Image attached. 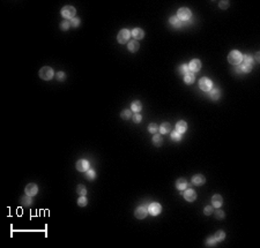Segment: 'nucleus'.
Instances as JSON below:
<instances>
[{"mask_svg": "<svg viewBox=\"0 0 260 248\" xmlns=\"http://www.w3.org/2000/svg\"><path fill=\"white\" fill-rule=\"evenodd\" d=\"M252 63L253 59L250 56H243V60L240 62V66L238 67L240 73H249L252 70Z\"/></svg>", "mask_w": 260, "mask_h": 248, "instance_id": "1", "label": "nucleus"}, {"mask_svg": "<svg viewBox=\"0 0 260 248\" xmlns=\"http://www.w3.org/2000/svg\"><path fill=\"white\" fill-rule=\"evenodd\" d=\"M242 60H243V56L237 50H232L228 56V61L231 65H239L242 62Z\"/></svg>", "mask_w": 260, "mask_h": 248, "instance_id": "2", "label": "nucleus"}, {"mask_svg": "<svg viewBox=\"0 0 260 248\" xmlns=\"http://www.w3.org/2000/svg\"><path fill=\"white\" fill-rule=\"evenodd\" d=\"M39 77L44 81H49L53 77V70L51 67L49 66H45V67H42L41 70H39Z\"/></svg>", "mask_w": 260, "mask_h": 248, "instance_id": "3", "label": "nucleus"}, {"mask_svg": "<svg viewBox=\"0 0 260 248\" xmlns=\"http://www.w3.org/2000/svg\"><path fill=\"white\" fill-rule=\"evenodd\" d=\"M177 16H178L179 20L187 21V20L191 19L192 13H191V10H190L189 8H186V7H182V8H179V10H178V13H177Z\"/></svg>", "mask_w": 260, "mask_h": 248, "instance_id": "4", "label": "nucleus"}, {"mask_svg": "<svg viewBox=\"0 0 260 248\" xmlns=\"http://www.w3.org/2000/svg\"><path fill=\"white\" fill-rule=\"evenodd\" d=\"M75 13H76V10H75V8L73 6H65L62 9V15H63V17L66 19V20L67 19H73L74 15H75Z\"/></svg>", "mask_w": 260, "mask_h": 248, "instance_id": "5", "label": "nucleus"}, {"mask_svg": "<svg viewBox=\"0 0 260 248\" xmlns=\"http://www.w3.org/2000/svg\"><path fill=\"white\" fill-rule=\"evenodd\" d=\"M212 87H213V83H212V81L208 77L200 79V81H199V88L202 91H209L212 89Z\"/></svg>", "mask_w": 260, "mask_h": 248, "instance_id": "6", "label": "nucleus"}, {"mask_svg": "<svg viewBox=\"0 0 260 248\" xmlns=\"http://www.w3.org/2000/svg\"><path fill=\"white\" fill-rule=\"evenodd\" d=\"M130 36H131V32L127 30V29H122V30L119 31L118 36H117L118 43H120V44H125L126 42H129Z\"/></svg>", "mask_w": 260, "mask_h": 248, "instance_id": "7", "label": "nucleus"}, {"mask_svg": "<svg viewBox=\"0 0 260 248\" xmlns=\"http://www.w3.org/2000/svg\"><path fill=\"white\" fill-rule=\"evenodd\" d=\"M148 211H149V214H150L152 216H157V215L162 211V207H161L160 203H157V202H153V203L148 207Z\"/></svg>", "mask_w": 260, "mask_h": 248, "instance_id": "8", "label": "nucleus"}, {"mask_svg": "<svg viewBox=\"0 0 260 248\" xmlns=\"http://www.w3.org/2000/svg\"><path fill=\"white\" fill-rule=\"evenodd\" d=\"M76 170L80 172H85L87 170H89V162L87 159H80L76 162Z\"/></svg>", "mask_w": 260, "mask_h": 248, "instance_id": "9", "label": "nucleus"}, {"mask_svg": "<svg viewBox=\"0 0 260 248\" xmlns=\"http://www.w3.org/2000/svg\"><path fill=\"white\" fill-rule=\"evenodd\" d=\"M24 192H26V195L33 197V196H35V195L37 194V192H38V187H37L36 184H28V185L26 186V188H24Z\"/></svg>", "mask_w": 260, "mask_h": 248, "instance_id": "10", "label": "nucleus"}, {"mask_svg": "<svg viewBox=\"0 0 260 248\" xmlns=\"http://www.w3.org/2000/svg\"><path fill=\"white\" fill-rule=\"evenodd\" d=\"M147 214H148V210L145 207H139L134 211V216L138 218V219H143V218L147 216Z\"/></svg>", "mask_w": 260, "mask_h": 248, "instance_id": "11", "label": "nucleus"}, {"mask_svg": "<svg viewBox=\"0 0 260 248\" xmlns=\"http://www.w3.org/2000/svg\"><path fill=\"white\" fill-rule=\"evenodd\" d=\"M200 68H201V62H200L199 59H193V60H191L190 65H189V69H190L192 73L199 72Z\"/></svg>", "mask_w": 260, "mask_h": 248, "instance_id": "12", "label": "nucleus"}, {"mask_svg": "<svg viewBox=\"0 0 260 248\" xmlns=\"http://www.w3.org/2000/svg\"><path fill=\"white\" fill-rule=\"evenodd\" d=\"M184 199L189 202H193L196 199V193L193 189H187V190L184 192Z\"/></svg>", "mask_w": 260, "mask_h": 248, "instance_id": "13", "label": "nucleus"}, {"mask_svg": "<svg viewBox=\"0 0 260 248\" xmlns=\"http://www.w3.org/2000/svg\"><path fill=\"white\" fill-rule=\"evenodd\" d=\"M212 203H213V207H214V208H220V207L223 204V199H222V196L219 195V194L214 195V196L212 197Z\"/></svg>", "mask_w": 260, "mask_h": 248, "instance_id": "14", "label": "nucleus"}, {"mask_svg": "<svg viewBox=\"0 0 260 248\" xmlns=\"http://www.w3.org/2000/svg\"><path fill=\"white\" fill-rule=\"evenodd\" d=\"M205 181H206V179H205V177L202 174H195V176L192 177V183L194 184L195 186H201V185L205 184Z\"/></svg>", "mask_w": 260, "mask_h": 248, "instance_id": "15", "label": "nucleus"}, {"mask_svg": "<svg viewBox=\"0 0 260 248\" xmlns=\"http://www.w3.org/2000/svg\"><path fill=\"white\" fill-rule=\"evenodd\" d=\"M186 129H187V124H186L185 121L180 120V121L177 123V125H176V130H177V132H179L180 134H183V133L186 132Z\"/></svg>", "mask_w": 260, "mask_h": 248, "instance_id": "16", "label": "nucleus"}, {"mask_svg": "<svg viewBox=\"0 0 260 248\" xmlns=\"http://www.w3.org/2000/svg\"><path fill=\"white\" fill-rule=\"evenodd\" d=\"M132 35H133V37L135 39H142L143 36H145V32H143L142 29H140V28H135V29H133V31H132Z\"/></svg>", "mask_w": 260, "mask_h": 248, "instance_id": "17", "label": "nucleus"}, {"mask_svg": "<svg viewBox=\"0 0 260 248\" xmlns=\"http://www.w3.org/2000/svg\"><path fill=\"white\" fill-rule=\"evenodd\" d=\"M176 187H177V189H179V190L185 189V188L187 187V181H186V179H184V178H179V179L177 180V183H176Z\"/></svg>", "mask_w": 260, "mask_h": 248, "instance_id": "18", "label": "nucleus"}, {"mask_svg": "<svg viewBox=\"0 0 260 248\" xmlns=\"http://www.w3.org/2000/svg\"><path fill=\"white\" fill-rule=\"evenodd\" d=\"M194 79H195V76H194V73H187V74H185L184 75V82L186 83V84H191V83H193L194 82Z\"/></svg>", "mask_w": 260, "mask_h": 248, "instance_id": "19", "label": "nucleus"}, {"mask_svg": "<svg viewBox=\"0 0 260 248\" xmlns=\"http://www.w3.org/2000/svg\"><path fill=\"white\" fill-rule=\"evenodd\" d=\"M220 96H221V93H220L219 89L214 88V89H210V90H209V97H210L213 100H217V99L220 98Z\"/></svg>", "mask_w": 260, "mask_h": 248, "instance_id": "20", "label": "nucleus"}, {"mask_svg": "<svg viewBox=\"0 0 260 248\" xmlns=\"http://www.w3.org/2000/svg\"><path fill=\"white\" fill-rule=\"evenodd\" d=\"M170 23H171V26H173V27H176V28H179L180 26H182V21L178 19V16L177 15H175V16H171L170 17Z\"/></svg>", "mask_w": 260, "mask_h": 248, "instance_id": "21", "label": "nucleus"}, {"mask_svg": "<svg viewBox=\"0 0 260 248\" xmlns=\"http://www.w3.org/2000/svg\"><path fill=\"white\" fill-rule=\"evenodd\" d=\"M131 109L134 111V112H139V111H141V109H142V104H141V102L140 100H134L133 103H132V105H131Z\"/></svg>", "mask_w": 260, "mask_h": 248, "instance_id": "22", "label": "nucleus"}, {"mask_svg": "<svg viewBox=\"0 0 260 248\" xmlns=\"http://www.w3.org/2000/svg\"><path fill=\"white\" fill-rule=\"evenodd\" d=\"M139 46L140 45H139V43L136 40H131L129 43V45H127V47H129V50L131 52H136L139 50Z\"/></svg>", "mask_w": 260, "mask_h": 248, "instance_id": "23", "label": "nucleus"}, {"mask_svg": "<svg viewBox=\"0 0 260 248\" xmlns=\"http://www.w3.org/2000/svg\"><path fill=\"white\" fill-rule=\"evenodd\" d=\"M170 132V124L169 123H163L160 126V133L161 134H168Z\"/></svg>", "mask_w": 260, "mask_h": 248, "instance_id": "24", "label": "nucleus"}, {"mask_svg": "<svg viewBox=\"0 0 260 248\" xmlns=\"http://www.w3.org/2000/svg\"><path fill=\"white\" fill-rule=\"evenodd\" d=\"M153 143L156 146V147H160V146H162L163 143V139L161 135H157V134H155L154 136H153Z\"/></svg>", "mask_w": 260, "mask_h": 248, "instance_id": "25", "label": "nucleus"}, {"mask_svg": "<svg viewBox=\"0 0 260 248\" xmlns=\"http://www.w3.org/2000/svg\"><path fill=\"white\" fill-rule=\"evenodd\" d=\"M216 239H215V237H209V238H207V240H206V246L207 247H214V246H216Z\"/></svg>", "mask_w": 260, "mask_h": 248, "instance_id": "26", "label": "nucleus"}, {"mask_svg": "<svg viewBox=\"0 0 260 248\" xmlns=\"http://www.w3.org/2000/svg\"><path fill=\"white\" fill-rule=\"evenodd\" d=\"M86 178L88 179V180H94L95 178H96V173H95V171L94 170H87L86 171Z\"/></svg>", "mask_w": 260, "mask_h": 248, "instance_id": "27", "label": "nucleus"}, {"mask_svg": "<svg viewBox=\"0 0 260 248\" xmlns=\"http://www.w3.org/2000/svg\"><path fill=\"white\" fill-rule=\"evenodd\" d=\"M171 139H172L173 141L178 142V141L182 140V134H180L179 132H177V130H173V132L171 133Z\"/></svg>", "mask_w": 260, "mask_h": 248, "instance_id": "28", "label": "nucleus"}, {"mask_svg": "<svg viewBox=\"0 0 260 248\" xmlns=\"http://www.w3.org/2000/svg\"><path fill=\"white\" fill-rule=\"evenodd\" d=\"M215 239H216V241H223V239L226 238V233L223 232V231H217L216 233H215Z\"/></svg>", "mask_w": 260, "mask_h": 248, "instance_id": "29", "label": "nucleus"}, {"mask_svg": "<svg viewBox=\"0 0 260 248\" xmlns=\"http://www.w3.org/2000/svg\"><path fill=\"white\" fill-rule=\"evenodd\" d=\"M76 193L80 194L81 196H86V194H87V189H86V187L83 186V185H79V186L76 187Z\"/></svg>", "mask_w": 260, "mask_h": 248, "instance_id": "30", "label": "nucleus"}, {"mask_svg": "<svg viewBox=\"0 0 260 248\" xmlns=\"http://www.w3.org/2000/svg\"><path fill=\"white\" fill-rule=\"evenodd\" d=\"M21 203L23 204V206H30L31 204V199H30V196H28V195H26V196H22L21 197Z\"/></svg>", "mask_w": 260, "mask_h": 248, "instance_id": "31", "label": "nucleus"}, {"mask_svg": "<svg viewBox=\"0 0 260 248\" xmlns=\"http://www.w3.org/2000/svg\"><path fill=\"white\" fill-rule=\"evenodd\" d=\"M148 130H149V133H152V134H156L159 130H160V128H159V126L156 124H150L149 125V127H148Z\"/></svg>", "mask_w": 260, "mask_h": 248, "instance_id": "32", "label": "nucleus"}, {"mask_svg": "<svg viewBox=\"0 0 260 248\" xmlns=\"http://www.w3.org/2000/svg\"><path fill=\"white\" fill-rule=\"evenodd\" d=\"M189 65H186V63H184V65H182L180 66V68H179V73L180 74H183V75H185V74H187L189 73Z\"/></svg>", "mask_w": 260, "mask_h": 248, "instance_id": "33", "label": "nucleus"}, {"mask_svg": "<svg viewBox=\"0 0 260 248\" xmlns=\"http://www.w3.org/2000/svg\"><path fill=\"white\" fill-rule=\"evenodd\" d=\"M87 203H88V201H87L86 196H81V197L78 200V204H79L80 207H86Z\"/></svg>", "mask_w": 260, "mask_h": 248, "instance_id": "34", "label": "nucleus"}, {"mask_svg": "<svg viewBox=\"0 0 260 248\" xmlns=\"http://www.w3.org/2000/svg\"><path fill=\"white\" fill-rule=\"evenodd\" d=\"M122 118L123 119H125V120H127V119H130L131 118V116H132V113H131V111L130 110H124L123 112H122Z\"/></svg>", "mask_w": 260, "mask_h": 248, "instance_id": "35", "label": "nucleus"}, {"mask_svg": "<svg viewBox=\"0 0 260 248\" xmlns=\"http://www.w3.org/2000/svg\"><path fill=\"white\" fill-rule=\"evenodd\" d=\"M213 211H214V207H212V206H207V207H205V209H203V212H205V215H207V216L212 215Z\"/></svg>", "mask_w": 260, "mask_h": 248, "instance_id": "36", "label": "nucleus"}, {"mask_svg": "<svg viewBox=\"0 0 260 248\" xmlns=\"http://www.w3.org/2000/svg\"><path fill=\"white\" fill-rule=\"evenodd\" d=\"M69 27H71V23H69L67 20L63 21V22L60 23V29H62V30H68Z\"/></svg>", "mask_w": 260, "mask_h": 248, "instance_id": "37", "label": "nucleus"}, {"mask_svg": "<svg viewBox=\"0 0 260 248\" xmlns=\"http://www.w3.org/2000/svg\"><path fill=\"white\" fill-rule=\"evenodd\" d=\"M69 23H71V26L74 27V28H75V27H79V26H80V19H79V17H73L72 21H71Z\"/></svg>", "mask_w": 260, "mask_h": 248, "instance_id": "38", "label": "nucleus"}, {"mask_svg": "<svg viewBox=\"0 0 260 248\" xmlns=\"http://www.w3.org/2000/svg\"><path fill=\"white\" fill-rule=\"evenodd\" d=\"M132 118H133V121H134L135 124H139V123H141V120H142V117H141L139 113L133 114V116H132Z\"/></svg>", "mask_w": 260, "mask_h": 248, "instance_id": "39", "label": "nucleus"}, {"mask_svg": "<svg viewBox=\"0 0 260 248\" xmlns=\"http://www.w3.org/2000/svg\"><path fill=\"white\" fill-rule=\"evenodd\" d=\"M229 1H220L219 2V6H220V8L221 9H227L228 7H229Z\"/></svg>", "mask_w": 260, "mask_h": 248, "instance_id": "40", "label": "nucleus"}, {"mask_svg": "<svg viewBox=\"0 0 260 248\" xmlns=\"http://www.w3.org/2000/svg\"><path fill=\"white\" fill-rule=\"evenodd\" d=\"M215 216H216L217 219H222V218H224L226 215H224V212H223L222 210H220V209H219V210H216V211H215Z\"/></svg>", "mask_w": 260, "mask_h": 248, "instance_id": "41", "label": "nucleus"}, {"mask_svg": "<svg viewBox=\"0 0 260 248\" xmlns=\"http://www.w3.org/2000/svg\"><path fill=\"white\" fill-rule=\"evenodd\" d=\"M57 79H58L59 81H64V80L66 79L65 73H64V72H58V73H57Z\"/></svg>", "mask_w": 260, "mask_h": 248, "instance_id": "42", "label": "nucleus"}, {"mask_svg": "<svg viewBox=\"0 0 260 248\" xmlns=\"http://www.w3.org/2000/svg\"><path fill=\"white\" fill-rule=\"evenodd\" d=\"M256 61H259V53L256 54Z\"/></svg>", "mask_w": 260, "mask_h": 248, "instance_id": "43", "label": "nucleus"}]
</instances>
